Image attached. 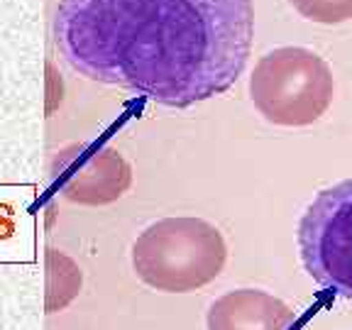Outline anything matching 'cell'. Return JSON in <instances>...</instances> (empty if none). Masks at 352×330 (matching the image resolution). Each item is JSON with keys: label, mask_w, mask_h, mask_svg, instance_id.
<instances>
[{"label": "cell", "mask_w": 352, "mask_h": 330, "mask_svg": "<svg viewBox=\"0 0 352 330\" xmlns=\"http://www.w3.org/2000/svg\"><path fill=\"white\" fill-rule=\"evenodd\" d=\"M252 37V0H59L54 15L74 72L166 108L226 94Z\"/></svg>", "instance_id": "obj_1"}, {"label": "cell", "mask_w": 352, "mask_h": 330, "mask_svg": "<svg viewBox=\"0 0 352 330\" xmlns=\"http://www.w3.org/2000/svg\"><path fill=\"white\" fill-rule=\"evenodd\" d=\"M228 259L223 232L204 218H164L140 232L132 270L140 281L164 294H188L218 279Z\"/></svg>", "instance_id": "obj_2"}, {"label": "cell", "mask_w": 352, "mask_h": 330, "mask_svg": "<svg viewBox=\"0 0 352 330\" xmlns=\"http://www.w3.org/2000/svg\"><path fill=\"white\" fill-rule=\"evenodd\" d=\"M250 96L264 120L281 127H306L325 116L336 96L328 61L306 47H279L257 61Z\"/></svg>", "instance_id": "obj_3"}, {"label": "cell", "mask_w": 352, "mask_h": 330, "mask_svg": "<svg viewBox=\"0 0 352 330\" xmlns=\"http://www.w3.org/2000/svg\"><path fill=\"white\" fill-rule=\"evenodd\" d=\"M296 237L308 276L325 292L352 298V179L314 198Z\"/></svg>", "instance_id": "obj_4"}, {"label": "cell", "mask_w": 352, "mask_h": 330, "mask_svg": "<svg viewBox=\"0 0 352 330\" xmlns=\"http://www.w3.org/2000/svg\"><path fill=\"white\" fill-rule=\"evenodd\" d=\"M61 160V193L74 204H113L132 184L130 164L110 147H72Z\"/></svg>", "instance_id": "obj_5"}, {"label": "cell", "mask_w": 352, "mask_h": 330, "mask_svg": "<svg viewBox=\"0 0 352 330\" xmlns=\"http://www.w3.org/2000/svg\"><path fill=\"white\" fill-rule=\"evenodd\" d=\"M206 325L208 330H292L296 314L267 292L235 289L210 303Z\"/></svg>", "instance_id": "obj_6"}, {"label": "cell", "mask_w": 352, "mask_h": 330, "mask_svg": "<svg viewBox=\"0 0 352 330\" xmlns=\"http://www.w3.org/2000/svg\"><path fill=\"white\" fill-rule=\"evenodd\" d=\"M83 274L78 264L59 250H47V294L44 308L47 314H59L69 308L81 294Z\"/></svg>", "instance_id": "obj_7"}, {"label": "cell", "mask_w": 352, "mask_h": 330, "mask_svg": "<svg viewBox=\"0 0 352 330\" xmlns=\"http://www.w3.org/2000/svg\"><path fill=\"white\" fill-rule=\"evenodd\" d=\"M306 20L318 25H340L352 20V0H289Z\"/></svg>", "instance_id": "obj_8"}]
</instances>
